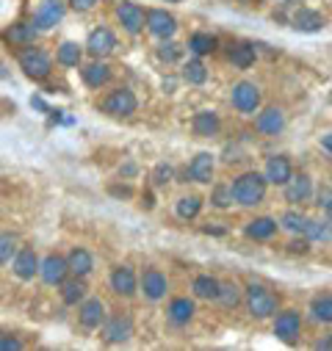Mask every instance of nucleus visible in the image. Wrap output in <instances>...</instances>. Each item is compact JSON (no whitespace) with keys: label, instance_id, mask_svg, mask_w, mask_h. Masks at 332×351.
I'll use <instances>...</instances> for the list:
<instances>
[{"label":"nucleus","instance_id":"nucleus-33","mask_svg":"<svg viewBox=\"0 0 332 351\" xmlns=\"http://www.w3.org/2000/svg\"><path fill=\"white\" fill-rule=\"evenodd\" d=\"M302 235L310 241V243H316V241H329L332 238V221L324 216V219H310L307 216V221H305V230H302Z\"/></svg>","mask_w":332,"mask_h":351},{"label":"nucleus","instance_id":"nucleus-16","mask_svg":"<svg viewBox=\"0 0 332 351\" xmlns=\"http://www.w3.org/2000/svg\"><path fill=\"white\" fill-rule=\"evenodd\" d=\"M86 53L92 56V58H108L114 50H117V34L111 31V28H106V25H100V28H95L89 36H86Z\"/></svg>","mask_w":332,"mask_h":351},{"label":"nucleus","instance_id":"nucleus-50","mask_svg":"<svg viewBox=\"0 0 332 351\" xmlns=\"http://www.w3.org/2000/svg\"><path fill=\"white\" fill-rule=\"evenodd\" d=\"M111 194H117V197H130V189H111Z\"/></svg>","mask_w":332,"mask_h":351},{"label":"nucleus","instance_id":"nucleus-25","mask_svg":"<svg viewBox=\"0 0 332 351\" xmlns=\"http://www.w3.org/2000/svg\"><path fill=\"white\" fill-rule=\"evenodd\" d=\"M219 130H222V119L216 111L205 108V111H197L191 117V133L197 138H213V136H219Z\"/></svg>","mask_w":332,"mask_h":351},{"label":"nucleus","instance_id":"nucleus-8","mask_svg":"<svg viewBox=\"0 0 332 351\" xmlns=\"http://www.w3.org/2000/svg\"><path fill=\"white\" fill-rule=\"evenodd\" d=\"M114 14H117V23L122 25V31L130 34V36H139L147 28V20H144L147 12L139 3H133V0H119Z\"/></svg>","mask_w":332,"mask_h":351},{"label":"nucleus","instance_id":"nucleus-20","mask_svg":"<svg viewBox=\"0 0 332 351\" xmlns=\"http://www.w3.org/2000/svg\"><path fill=\"white\" fill-rule=\"evenodd\" d=\"M263 174H266L269 186H285V183L294 178V163H291V158L283 155V152L269 155V158H266V169H263Z\"/></svg>","mask_w":332,"mask_h":351},{"label":"nucleus","instance_id":"nucleus-54","mask_svg":"<svg viewBox=\"0 0 332 351\" xmlns=\"http://www.w3.org/2000/svg\"><path fill=\"white\" fill-rule=\"evenodd\" d=\"M329 103H332V95H329Z\"/></svg>","mask_w":332,"mask_h":351},{"label":"nucleus","instance_id":"nucleus-6","mask_svg":"<svg viewBox=\"0 0 332 351\" xmlns=\"http://www.w3.org/2000/svg\"><path fill=\"white\" fill-rule=\"evenodd\" d=\"M100 335H103V343H106V346H122V343H128V340L136 335L133 315L117 313V315L106 318V324L100 326Z\"/></svg>","mask_w":332,"mask_h":351},{"label":"nucleus","instance_id":"nucleus-47","mask_svg":"<svg viewBox=\"0 0 332 351\" xmlns=\"http://www.w3.org/2000/svg\"><path fill=\"white\" fill-rule=\"evenodd\" d=\"M318 144H321V149H324V152H329V155H332V130H329V133H324V136L318 138Z\"/></svg>","mask_w":332,"mask_h":351},{"label":"nucleus","instance_id":"nucleus-18","mask_svg":"<svg viewBox=\"0 0 332 351\" xmlns=\"http://www.w3.org/2000/svg\"><path fill=\"white\" fill-rule=\"evenodd\" d=\"M255 130H258L261 136H266V138L280 136V133L285 130V111H283L280 106H269V108L258 111V117H255Z\"/></svg>","mask_w":332,"mask_h":351},{"label":"nucleus","instance_id":"nucleus-11","mask_svg":"<svg viewBox=\"0 0 332 351\" xmlns=\"http://www.w3.org/2000/svg\"><path fill=\"white\" fill-rule=\"evenodd\" d=\"M108 285L117 296L133 299L139 293V274L133 271V266H128V263H119V266H114L108 274Z\"/></svg>","mask_w":332,"mask_h":351},{"label":"nucleus","instance_id":"nucleus-51","mask_svg":"<svg viewBox=\"0 0 332 351\" xmlns=\"http://www.w3.org/2000/svg\"><path fill=\"white\" fill-rule=\"evenodd\" d=\"M0 77H3V80L9 77V72H6V64H3V61H0Z\"/></svg>","mask_w":332,"mask_h":351},{"label":"nucleus","instance_id":"nucleus-3","mask_svg":"<svg viewBox=\"0 0 332 351\" xmlns=\"http://www.w3.org/2000/svg\"><path fill=\"white\" fill-rule=\"evenodd\" d=\"M17 64H20V69L25 72V77H31V80H47L50 72H53V58H50V53L42 50V47H36V45L20 47Z\"/></svg>","mask_w":332,"mask_h":351},{"label":"nucleus","instance_id":"nucleus-7","mask_svg":"<svg viewBox=\"0 0 332 351\" xmlns=\"http://www.w3.org/2000/svg\"><path fill=\"white\" fill-rule=\"evenodd\" d=\"M302 313L299 310H294V307H288V310H277L274 313V337L277 340H283V343H288V346H294L296 340H299V335H302Z\"/></svg>","mask_w":332,"mask_h":351},{"label":"nucleus","instance_id":"nucleus-52","mask_svg":"<svg viewBox=\"0 0 332 351\" xmlns=\"http://www.w3.org/2000/svg\"><path fill=\"white\" fill-rule=\"evenodd\" d=\"M166 3H180V0H166Z\"/></svg>","mask_w":332,"mask_h":351},{"label":"nucleus","instance_id":"nucleus-24","mask_svg":"<svg viewBox=\"0 0 332 351\" xmlns=\"http://www.w3.org/2000/svg\"><path fill=\"white\" fill-rule=\"evenodd\" d=\"M277 232H280V221L272 219V216H255L252 221H246V227H244V235L249 241H272Z\"/></svg>","mask_w":332,"mask_h":351},{"label":"nucleus","instance_id":"nucleus-26","mask_svg":"<svg viewBox=\"0 0 332 351\" xmlns=\"http://www.w3.org/2000/svg\"><path fill=\"white\" fill-rule=\"evenodd\" d=\"M61 302L67 304V307H78L83 299L89 296V285H86V277H67L61 285Z\"/></svg>","mask_w":332,"mask_h":351},{"label":"nucleus","instance_id":"nucleus-36","mask_svg":"<svg viewBox=\"0 0 332 351\" xmlns=\"http://www.w3.org/2000/svg\"><path fill=\"white\" fill-rule=\"evenodd\" d=\"M310 318L316 324H329L332 326V293H318L310 299Z\"/></svg>","mask_w":332,"mask_h":351},{"label":"nucleus","instance_id":"nucleus-43","mask_svg":"<svg viewBox=\"0 0 332 351\" xmlns=\"http://www.w3.org/2000/svg\"><path fill=\"white\" fill-rule=\"evenodd\" d=\"M20 348H23V340L17 335H12V332L0 335V351H20Z\"/></svg>","mask_w":332,"mask_h":351},{"label":"nucleus","instance_id":"nucleus-44","mask_svg":"<svg viewBox=\"0 0 332 351\" xmlns=\"http://www.w3.org/2000/svg\"><path fill=\"white\" fill-rule=\"evenodd\" d=\"M67 3H69V9H72V12L86 14V12H92V9H97V6H100V0H67Z\"/></svg>","mask_w":332,"mask_h":351},{"label":"nucleus","instance_id":"nucleus-22","mask_svg":"<svg viewBox=\"0 0 332 351\" xmlns=\"http://www.w3.org/2000/svg\"><path fill=\"white\" fill-rule=\"evenodd\" d=\"M67 266L72 277H89L95 271V254L86 246H72L67 252Z\"/></svg>","mask_w":332,"mask_h":351},{"label":"nucleus","instance_id":"nucleus-2","mask_svg":"<svg viewBox=\"0 0 332 351\" xmlns=\"http://www.w3.org/2000/svg\"><path fill=\"white\" fill-rule=\"evenodd\" d=\"M244 307L255 321H266L274 318V313L280 310V296L261 282H249L244 288Z\"/></svg>","mask_w":332,"mask_h":351},{"label":"nucleus","instance_id":"nucleus-30","mask_svg":"<svg viewBox=\"0 0 332 351\" xmlns=\"http://www.w3.org/2000/svg\"><path fill=\"white\" fill-rule=\"evenodd\" d=\"M219 288H222V280L213 274H197L191 280V293L194 299H202V302H216Z\"/></svg>","mask_w":332,"mask_h":351},{"label":"nucleus","instance_id":"nucleus-53","mask_svg":"<svg viewBox=\"0 0 332 351\" xmlns=\"http://www.w3.org/2000/svg\"><path fill=\"white\" fill-rule=\"evenodd\" d=\"M329 189H332V174H329Z\"/></svg>","mask_w":332,"mask_h":351},{"label":"nucleus","instance_id":"nucleus-28","mask_svg":"<svg viewBox=\"0 0 332 351\" xmlns=\"http://www.w3.org/2000/svg\"><path fill=\"white\" fill-rule=\"evenodd\" d=\"M258 58V47L252 42H233L227 47V61L235 66V69H249Z\"/></svg>","mask_w":332,"mask_h":351},{"label":"nucleus","instance_id":"nucleus-48","mask_svg":"<svg viewBox=\"0 0 332 351\" xmlns=\"http://www.w3.org/2000/svg\"><path fill=\"white\" fill-rule=\"evenodd\" d=\"M316 348H332V332H329L327 337H321V340L316 343Z\"/></svg>","mask_w":332,"mask_h":351},{"label":"nucleus","instance_id":"nucleus-12","mask_svg":"<svg viewBox=\"0 0 332 351\" xmlns=\"http://www.w3.org/2000/svg\"><path fill=\"white\" fill-rule=\"evenodd\" d=\"M67 14V6L61 3V0H42V3H36L34 14H31V23L36 31H53Z\"/></svg>","mask_w":332,"mask_h":351},{"label":"nucleus","instance_id":"nucleus-27","mask_svg":"<svg viewBox=\"0 0 332 351\" xmlns=\"http://www.w3.org/2000/svg\"><path fill=\"white\" fill-rule=\"evenodd\" d=\"M324 25H327V20L316 9H299L291 17V28L299 34H318V31H324Z\"/></svg>","mask_w":332,"mask_h":351},{"label":"nucleus","instance_id":"nucleus-4","mask_svg":"<svg viewBox=\"0 0 332 351\" xmlns=\"http://www.w3.org/2000/svg\"><path fill=\"white\" fill-rule=\"evenodd\" d=\"M230 103H233V108L238 114L255 117L261 111L263 92H261V86L252 83V80H238V83H233V89H230Z\"/></svg>","mask_w":332,"mask_h":351},{"label":"nucleus","instance_id":"nucleus-49","mask_svg":"<svg viewBox=\"0 0 332 351\" xmlns=\"http://www.w3.org/2000/svg\"><path fill=\"white\" fill-rule=\"evenodd\" d=\"M202 232H205V235H224L222 227H202Z\"/></svg>","mask_w":332,"mask_h":351},{"label":"nucleus","instance_id":"nucleus-5","mask_svg":"<svg viewBox=\"0 0 332 351\" xmlns=\"http://www.w3.org/2000/svg\"><path fill=\"white\" fill-rule=\"evenodd\" d=\"M103 114H108L111 119H130L136 111H139V97L133 95V89H128V86H117V89H111L103 103H100Z\"/></svg>","mask_w":332,"mask_h":351},{"label":"nucleus","instance_id":"nucleus-38","mask_svg":"<svg viewBox=\"0 0 332 351\" xmlns=\"http://www.w3.org/2000/svg\"><path fill=\"white\" fill-rule=\"evenodd\" d=\"M211 208H216V210H227V208H233V202H235V197H233V186L230 183H216L213 189H211Z\"/></svg>","mask_w":332,"mask_h":351},{"label":"nucleus","instance_id":"nucleus-14","mask_svg":"<svg viewBox=\"0 0 332 351\" xmlns=\"http://www.w3.org/2000/svg\"><path fill=\"white\" fill-rule=\"evenodd\" d=\"M144 20H147V31L155 39H172L178 34V17L166 9H147Z\"/></svg>","mask_w":332,"mask_h":351},{"label":"nucleus","instance_id":"nucleus-42","mask_svg":"<svg viewBox=\"0 0 332 351\" xmlns=\"http://www.w3.org/2000/svg\"><path fill=\"white\" fill-rule=\"evenodd\" d=\"M158 58L163 61V64H175L178 58H180V45H175L172 39H161V45H158Z\"/></svg>","mask_w":332,"mask_h":351},{"label":"nucleus","instance_id":"nucleus-37","mask_svg":"<svg viewBox=\"0 0 332 351\" xmlns=\"http://www.w3.org/2000/svg\"><path fill=\"white\" fill-rule=\"evenodd\" d=\"M216 47H219V39L213 36V34H205V31H194L191 36H189V50L194 53V56H211V53H216Z\"/></svg>","mask_w":332,"mask_h":351},{"label":"nucleus","instance_id":"nucleus-29","mask_svg":"<svg viewBox=\"0 0 332 351\" xmlns=\"http://www.w3.org/2000/svg\"><path fill=\"white\" fill-rule=\"evenodd\" d=\"M36 36H39V31L34 28V23H12L9 28H6V42L12 45V47H28V45H34L36 42Z\"/></svg>","mask_w":332,"mask_h":351},{"label":"nucleus","instance_id":"nucleus-23","mask_svg":"<svg viewBox=\"0 0 332 351\" xmlns=\"http://www.w3.org/2000/svg\"><path fill=\"white\" fill-rule=\"evenodd\" d=\"M194 313H197V304L189 296H175L169 302V307H166V318L175 326H189L194 321Z\"/></svg>","mask_w":332,"mask_h":351},{"label":"nucleus","instance_id":"nucleus-17","mask_svg":"<svg viewBox=\"0 0 332 351\" xmlns=\"http://www.w3.org/2000/svg\"><path fill=\"white\" fill-rule=\"evenodd\" d=\"M114 77V69L106 58H92L89 64L80 66V80L89 86V89H103V86H108Z\"/></svg>","mask_w":332,"mask_h":351},{"label":"nucleus","instance_id":"nucleus-10","mask_svg":"<svg viewBox=\"0 0 332 351\" xmlns=\"http://www.w3.org/2000/svg\"><path fill=\"white\" fill-rule=\"evenodd\" d=\"M106 318H108L106 302L97 299V296H86V299L78 304V324H80L83 329L95 332V329H100V326L106 324Z\"/></svg>","mask_w":332,"mask_h":351},{"label":"nucleus","instance_id":"nucleus-40","mask_svg":"<svg viewBox=\"0 0 332 351\" xmlns=\"http://www.w3.org/2000/svg\"><path fill=\"white\" fill-rule=\"evenodd\" d=\"M17 249H20V238L14 232H0V269H3L6 263H12Z\"/></svg>","mask_w":332,"mask_h":351},{"label":"nucleus","instance_id":"nucleus-55","mask_svg":"<svg viewBox=\"0 0 332 351\" xmlns=\"http://www.w3.org/2000/svg\"><path fill=\"white\" fill-rule=\"evenodd\" d=\"M329 3H332V0H329Z\"/></svg>","mask_w":332,"mask_h":351},{"label":"nucleus","instance_id":"nucleus-21","mask_svg":"<svg viewBox=\"0 0 332 351\" xmlns=\"http://www.w3.org/2000/svg\"><path fill=\"white\" fill-rule=\"evenodd\" d=\"M283 189H285V202H291L296 208L313 199V180H310V174H305V171L294 174V178Z\"/></svg>","mask_w":332,"mask_h":351},{"label":"nucleus","instance_id":"nucleus-35","mask_svg":"<svg viewBox=\"0 0 332 351\" xmlns=\"http://www.w3.org/2000/svg\"><path fill=\"white\" fill-rule=\"evenodd\" d=\"M216 302L224 307V310H235L241 302H244V288L233 280H222V288H219V296Z\"/></svg>","mask_w":332,"mask_h":351},{"label":"nucleus","instance_id":"nucleus-9","mask_svg":"<svg viewBox=\"0 0 332 351\" xmlns=\"http://www.w3.org/2000/svg\"><path fill=\"white\" fill-rule=\"evenodd\" d=\"M139 293L147 302H161V299H166V293H169V280H166V274L161 269L150 266L139 274Z\"/></svg>","mask_w":332,"mask_h":351},{"label":"nucleus","instance_id":"nucleus-34","mask_svg":"<svg viewBox=\"0 0 332 351\" xmlns=\"http://www.w3.org/2000/svg\"><path fill=\"white\" fill-rule=\"evenodd\" d=\"M180 77H183L189 86H202V83L208 80V66L202 64L200 56H194V58H189V61L180 66Z\"/></svg>","mask_w":332,"mask_h":351},{"label":"nucleus","instance_id":"nucleus-19","mask_svg":"<svg viewBox=\"0 0 332 351\" xmlns=\"http://www.w3.org/2000/svg\"><path fill=\"white\" fill-rule=\"evenodd\" d=\"M213 174H216V155L213 152H197L186 169V178L191 183H202V186H208L213 180Z\"/></svg>","mask_w":332,"mask_h":351},{"label":"nucleus","instance_id":"nucleus-15","mask_svg":"<svg viewBox=\"0 0 332 351\" xmlns=\"http://www.w3.org/2000/svg\"><path fill=\"white\" fill-rule=\"evenodd\" d=\"M39 263H42V260H39V254H36L34 246H20L17 254L12 257V271H14L17 280L28 282V280L39 277Z\"/></svg>","mask_w":332,"mask_h":351},{"label":"nucleus","instance_id":"nucleus-1","mask_svg":"<svg viewBox=\"0 0 332 351\" xmlns=\"http://www.w3.org/2000/svg\"><path fill=\"white\" fill-rule=\"evenodd\" d=\"M230 186H233L235 205H241V208H258L269 191V180L261 171H241Z\"/></svg>","mask_w":332,"mask_h":351},{"label":"nucleus","instance_id":"nucleus-39","mask_svg":"<svg viewBox=\"0 0 332 351\" xmlns=\"http://www.w3.org/2000/svg\"><path fill=\"white\" fill-rule=\"evenodd\" d=\"M305 221H307V216L294 205L291 210H285V213L280 216V230H285V232H291V235H302Z\"/></svg>","mask_w":332,"mask_h":351},{"label":"nucleus","instance_id":"nucleus-45","mask_svg":"<svg viewBox=\"0 0 332 351\" xmlns=\"http://www.w3.org/2000/svg\"><path fill=\"white\" fill-rule=\"evenodd\" d=\"M310 252V241L305 235H296L291 243H288V254H307Z\"/></svg>","mask_w":332,"mask_h":351},{"label":"nucleus","instance_id":"nucleus-13","mask_svg":"<svg viewBox=\"0 0 332 351\" xmlns=\"http://www.w3.org/2000/svg\"><path fill=\"white\" fill-rule=\"evenodd\" d=\"M39 277L45 285L50 288H58L67 277H69V266H67V254H58V252H50L42 257L39 263Z\"/></svg>","mask_w":332,"mask_h":351},{"label":"nucleus","instance_id":"nucleus-46","mask_svg":"<svg viewBox=\"0 0 332 351\" xmlns=\"http://www.w3.org/2000/svg\"><path fill=\"white\" fill-rule=\"evenodd\" d=\"M316 205H318V208L324 210V216L332 221V197H321V194H318V202H316Z\"/></svg>","mask_w":332,"mask_h":351},{"label":"nucleus","instance_id":"nucleus-41","mask_svg":"<svg viewBox=\"0 0 332 351\" xmlns=\"http://www.w3.org/2000/svg\"><path fill=\"white\" fill-rule=\"evenodd\" d=\"M150 180L155 189H166L175 180V166L172 163H155V169L150 171Z\"/></svg>","mask_w":332,"mask_h":351},{"label":"nucleus","instance_id":"nucleus-31","mask_svg":"<svg viewBox=\"0 0 332 351\" xmlns=\"http://www.w3.org/2000/svg\"><path fill=\"white\" fill-rule=\"evenodd\" d=\"M83 45H78V42H61L58 45V50H56V64L58 66H64V69H78L80 64H83Z\"/></svg>","mask_w":332,"mask_h":351},{"label":"nucleus","instance_id":"nucleus-32","mask_svg":"<svg viewBox=\"0 0 332 351\" xmlns=\"http://www.w3.org/2000/svg\"><path fill=\"white\" fill-rule=\"evenodd\" d=\"M202 205H205V199H202L200 194H186V197H180V199L175 202V216H178L180 221H194V219L200 216Z\"/></svg>","mask_w":332,"mask_h":351}]
</instances>
